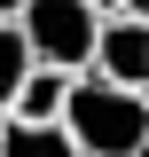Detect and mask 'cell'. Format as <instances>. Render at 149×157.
<instances>
[{"instance_id": "6da1fadb", "label": "cell", "mask_w": 149, "mask_h": 157, "mask_svg": "<svg viewBox=\"0 0 149 157\" xmlns=\"http://www.w3.org/2000/svg\"><path fill=\"white\" fill-rule=\"evenodd\" d=\"M63 126L94 157H133V149H149V86H126V78H110V71L86 63V71H71Z\"/></svg>"}, {"instance_id": "7a4b0ae2", "label": "cell", "mask_w": 149, "mask_h": 157, "mask_svg": "<svg viewBox=\"0 0 149 157\" xmlns=\"http://www.w3.org/2000/svg\"><path fill=\"white\" fill-rule=\"evenodd\" d=\"M16 24H24V39H32V55L63 63V71H86L94 39H102V8H94V0H24Z\"/></svg>"}, {"instance_id": "3957f363", "label": "cell", "mask_w": 149, "mask_h": 157, "mask_svg": "<svg viewBox=\"0 0 149 157\" xmlns=\"http://www.w3.org/2000/svg\"><path fill=\"white\" fill-rule=\"evenodd\" d=\"M94 71L126 78V86H149V16L110 8L102 16V39H94Z\"/></svg>"}, {"instance_id": "277c9868", "label": "cell", "mask_w": 149, "mask_h": 157, "mask_svg": "<svg viewBox=\"0 0 149 157\" xmlns=\"http://www.w3.org/2000/svg\"><path fill=\"white\" fill-rule=\"evenodd\" d=\"M63 102H71V71H63V63H32V78L16 86L8 110H24V118H63Z\"/></svg>"}, {"instance_id": "5b68a950", "label": "cell", "mask_w": 149, "mask_h": 157, "mask_svg": "<svg viewBox=\"0 0 149 157\" xmlns=\"http://www.w3.org/2000/svg\"><path fill=\"white\" fill-rule=\"evenodd\" d=\"M32 39H24V24L16 16H0V110H8V102H16V86H24V78H32Z\"/></svg>"}, {"instance_id": "8992f818", "label": "cell", "mask_w": 149, "mask_h": 157, "mask_svg": "<svg viewBox=\"0 0 149 157\" xmlns=\"http://www.w3.org/2000/svg\"><path fill=\"white\" fill-rule=\"evenodd\" d=\"M118 8H133V16H149V0H118Z\"/></svg>"}, {"instance_id": "52a82bcc", "label": "cell", "mask_w": 149, "mask_h": 157, "mask_svg": "<svg viewBox=\"0 0 149 157\" xmlns=\"http://www.w3.org/2000/svg\"><path fill=\"white\" fill-rule=\"evenodd\" d=\"M16 8H24V0H0V16H16Z\"/></svg>"}, {"instance_id": "ba28073f", "label": "cell", "mask_w": 149, "mask_h": 157, "mask_svg": "<svg viewBox=\"0 0 149 157\" xmlns=\"http://www.w3.org/2000/svg\"><path fill=\"white\" fill-rule=\"evenodd\" d=\"M94 8H102V16H110V8H118V0H94Z\"/></svg>"}]
</instances>
